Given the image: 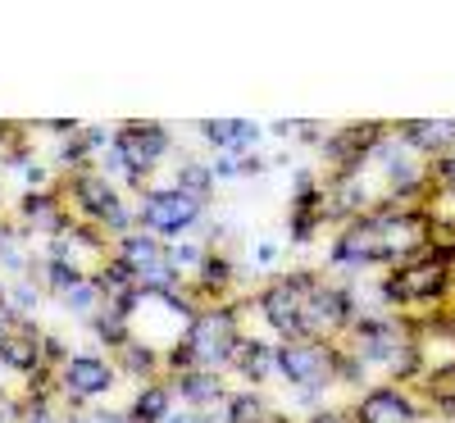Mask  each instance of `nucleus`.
Returning a JSON list of instances; mask_svg holds the SVG:
<instances>
[{"mask_svg": "<svg viewBox=\"0 0 455 423\" xmlns=\"http://www.w3.org/2000/svg\"><path fill=\"white\" fill-rule=\"evenodd\" d=\"M237 346H242V305L223 300V305H201L192 315V323L182 328L178 346H169L164 369L173 373H223L233 369L237 360Z\"/></svg>", "mask_w": 455, "mask_h": 423, "instance_id": "nucleus-1", "label": "nucleus"}, {"mask_svg": "<svg viewBox=\"0 0 455 423\" xmlns=\"http://www.w3.org/2000/svg\"><path fill=\"white\" fill-rule=\"evenodd\" d=\"M451 291H455V264L428 251L387 268V278H383V300L396 305V310H433Z\"/></svg>", "mask_w": 455, "mask_h": 423, "instance_id": "nucleus-2", "label": "nucleus"}, {"mask_svg": "<svg viewBox=\"0 0 455 423\" xmlns=\"http://www.w3.org/2000/svg\"><path fill=\"white\" fill-rule=\"evenodd\" d=\"M64 196L73 201V210L83 214V223H92L96 233H105V237H114V242L137 227V214L124 205V196L114 191V182H109L105 173L78 169V173L64 182Z\"/></svg>", "mask_w": 455, "mask_h": 423, "instance_id": "nucleus-3", "label": "nucleus"}, {"mask_svg": "<svg viewBox=\"0 0 455 423\" xmlns=\"http://www.w3.org/2000/svg\"><path fill=\"white\" fill-rule=\"evenodd\" d=\"M114 146V164H119V173L132 182V187H146V178L156 173L160 164H164V156H169V128L164 124H156V119H128V124H119L114 128V137H109Z\"/></svg>", "mask_w": 455, "mask_h": 423, "instance_id": "nucleus-4", "label": "nucleus"}, {"mask_svg": "<svg viewBox=\"0 0 455 423\" xmlns=\"http://www.w3.org/2000/svg\"><path fill=\"white\" fill-rule=\"evenodd\" d=\"M341 373V351L337 341H278V378L296 392H323Z\"/></svg>", "mask_w": 455, "mask_h": 423, "instance_id": "nucleus-5", "label": "nucleus"}, {"mask_svg": "<svg viewBox=\"0 0 455 423\" xmlns=\"http://www.w3.org/2000/svg\"><path fill=\"white\" fill-rule=\"evenodd\" d=\"M205 219V201L187 196L178 187H150L137 205V227L160 242H182Z\"/></svg>", "mask_w": 455, "mask_h": 423, "instance_id": "nucleus-6", "label": "nucleus"}, {"mask_svg": "<svg viewBox=\"0 0 455 423\" xmlns=\"http://www.w3.org/2000/svg\"><path fill=\"white\" fill-rule=\"evenodd\" d=\"M114 259L128 268V278L137 283L141 296L178 291V278H173V268H169L164 242L150 237V233H141V227H132V233H124L119 242H114Z\"/></svg>", "mask_w": 455, "mask_h": 423, "instance_id": "nucleus-7", "label": "nucleus"}, {"mask_svg": "<svg viewBox=\"0 0 455 423\" xmlns=\"http://www.w3.org/2000/svg\"><path fill=\"white\" fill-rule=\"evenodd\" d=\"M306 287H310V274H287V278H274L255 300L264 323L283 341H306Z\"/></svg>", "mask_w": 455, "mask_h": 423, "instance_id": "nucleus-8", "label": "nucleus"}, {"mask_svg": "<svg viewBox=\"0 0 455 423\" xmlns=\"http://www.w3.org/2000/svg\"><path fill=\"white\" fill-rule=\"evenodd\" d=\"M114 382H119V364L105 355H64V364H55V387L68 396V405H87L114 392Z\"/></svg>", "mask_w": 455, "mask_h": 423, "instance_id": "nucleus-9", "label": "nucleus"}, {"mask_svg": "<svg viewBox=\"0 0 455 423\" xmlns=\"http://www.w3.org/2000/svg\"><path fill=\"white\" fill-rule=\"evenodd\" d=\"M355 423H424V401L401 382H378L351 405Z\"/></svg>", "mask_w": 455, "mask_h": 423, "instance_id": "nucleus-10", "label": "nucleus"}, {"mask_svg": "<svg viewBox=\"0 0 455 423\" xmlns=\"http://www.w3.org/2000/svg\"><path fill=\"white\" fill-rule=\"evenodd\" d=\"M383 132H387L383 124H347V128H337L323 141V160L337 169V178H351V173H360L373 160V150L383 146Z\"/></svg>", "mask_w": 455, "mask_h": 423, "instance_id": "nucleus-11", "label": "nucleus"}, {"mask_svg": "<svg viewBox=\"0 0 455 423\" xmlns=\"http://www.w3.org/2000/svg\"><path fill=\"white\" fill-rule=\"evenodd\" d=\"M0 364L14 369V373H28V378L46 373V369H51V360H46V337L36 332L32 323L19 319L5 337H0Z\"/></svg>", "mask_w": 455, "mask_h": 423, "instance_id": "nucleus-12", "label": "nucleus"}, {"mask_svg": "<svg viewBox=\"0 0 455 423\" xmlns=\"http://www.w3.org/2000/svg\"><path fill=\"white\" fill-rule=\"evenodd\" d=\"M328 259H332L337 268H364V264H378V242H373V227H369L364 214L341 223V233L332 237Z\"/></svg>", "mask_w": 455, "mask_h": 423, "instance_id": "nucleus-13", "label": "nucleus"}, {"mask_svg": "<svg viewBox=\"0 0 455 423\" xmlns=\"http://www.w3.org/2000/svg\"><path fill=\"white\" fill-rule=\"evenodd\" d=\"M396 137L419 160H442L446 150H455V119H410L396 128Z\"/></svg>", "mask_w": 455, "mask_h": 423, "instance_id": "nucleus-14", "label": "nucleus"}, {"mask_svg": "<svg viewBox=\"0 0 455 423\" xmlns=\"http://www.w3.org/2000/svg\"><path fill=\"white\" fill-rule=\"evenodd\" d=\"M169 392H173V401L192 405V410H214V405H228V396H233V392H228V382H223V373H201V369L173 373Z\"/></svg>", "mask_w": 455, "mask_h": 423, "instance_id": "nucleus-15", "label": "nucleus"}, {"mask_svg": "<svg viewBox=\"0 0 455 423\" xmlns=\"http://www.w3.org/2000/svg\"><path fill=\"white\" fill-rule=\"evenodd\" d=\"M19 214L28 219V227H42V233H51V237H60L68 223H78L68 214V205H64V191H55V187L28 191V196L19 201Z\"/></svg>", "mask_w": 455, "mask_h": 423, "instance_id": "nucleus-16", "label": "nucleus"}, {"mask_svg": "<svg viewBox=\"0 0 455 423\" xmlns=\"http://www.w3.org/2000/svg\"><path fill=\"white\" fill-rule=\"evenodd\" d=\"M201 137L219 150V156H251L259 146V124H246V119H205L201 124Z\"/></svg>", "mask_w": 455, "mask_h": 423, "instance_id": "nucleus-17", "label": "nucleus"}, {"mask_svg": "<svg viewBox=\"0 0 455 423\" xmlns=\"http://www.w3.org/2000/svg\"><path fill=\"white\" fill-rule=\"evenodd\" d=\"M233 369L251 382V387L259 392V382H269L274 373H278V346H269V341H259V337H242V346H237V360H233Z\"/></svg>", "mask_w": 455, "mask_h": 423, "instance_id": "nucleus-18", "label": "nucleus"}, {"mask_svg": "<svg viewBox=\"0 0 455 423\" xmlns=\"http://www.w3.org/2000/svg\"><path fill=\"white\" fill-rule=\"evenodd\" d=\"M228 287H233V259L205 251V259H201V268H196V278H192V291L205 296V305H223Z\"/></svg>", "mask_w": 455, "mask_h": 423, "instance_id": "nucleus-19", "label": "nucleus"}, {"mask_svg": "<svg viewBox=\"0 0 455 423\" xmlns=\"http://www.w3.org/2000/svg\"><path fill=\"white\" fill-rule=\"evenodd\" d=\"M173 414V392H169V382H141L132 405H128V423H164Z\"/></svg>", "mask_w": 455, "mask_h": 423, "instance_id": "nucleus-20", "label": "nucleus"}, {"mask_svg": "<svg viewBox=\"0 0 455 423\" xmlns=\"http://www.w3.org/2000/svg\"><path fill=\"white\" fill-rule=\"evenodd\" d=\"M114 364H124L128 373H137V378H146V382H156V373H160L164 355H160L150 341H141V337H128V341L119 346V351H114Z\"/></svg>", "mask_w": 455, "mask_h": 423, "instance_id": "nucleus-21", "label": "nucleus"}, {"mask_svg": "<svg viewBox=\"0 0 455 423\" xmlns=\"http://www.w3.org/2000/svg\"><path fill=\"white\" fill-rule=\"evenodd\" d=\"M424 387V401H433L437 410H455V360L446 364H424V373L414 378Z\"/></svg>", "mask_w": 455, "mask_h": 423, "instance_id": "nucleus-22", "label": "nucleus"}, {"mask_svg": "<svg viewBox=\"0 0 455 423\" xmlns=\"http://www.w3.org/2000/svg\"><path fill=\"white\" fill-rule=\"evenodd\" d=\"M428 255L455 264V214H442V210H428Z\"/></svg>", "mask_w": 455, "mask_h": 423, "instance_id": "nucleus-23", "label": "nucleus"}, {"mask_svg": "<svg viewBox=\"0 0 455 423\" xmlns=\"http://www.w3.org/2000/svg\"><path fill=\"white\" fill-rule=\"evenodd\" d=\"M274 410L264 405V396L251 387V392H233L228 396V405H223V423H264Z\"/></svg>", "mask_w": 455, "mask_h": 423, "instance_id": "nucleus-24", "label": "nucleus"}, {"mask_svg": "<svg viewBox=\"0 0 455 423\" xmlns=\"http://www.w3.org/2000/svg\"><path fill=\"white\" fill-rule=\"evenodd\" d=\"M178 191H187V196H196V201H210V191H214V169L201 164V160H182L178 164V178H173Z\"/></svg>", "mask_w": 455, "mask_h": 423, "instance_id": "nucleus-25", "label": "nucleus"}, {"mask_svg": "<svg viewBox=\"0 0 455 423\" xmlns=\"http://www.w3.org/2000/svg\"><path fill=\"white\" fill-rule=\"evenodd\" d=\"M164 255H169L173 278L182 283V278H196V268H201V259H205V246H196V242H173V246H164Z\"/></svg>", "mask_w": 455, "mask_h": 423, "instance_id": "nucleus-26", "label": "nucleus"}, {"mask_svg": "<svg viewBox=\"0 0 455 423\" xmlns=\"http://www.w3.org/2000/svg\"><path fill=\"white\" fill-rule=\"evenodd\" d=\"M64 305H68L73 315H92L96 305H100V287H96V278H92V274H87V278H78V283H73V287L64 291Z\"/></svg>", "mask_w": 455, "mask_h": 423, "instance_id": "nucleus-27", "label": "nucleus"}, {"mask_svg": "<svg viewBox=\"0 0 455 423\" xmlns=\"http://www.w3.org/2000/svg\"><path fill=\"white\" fill-rule=\"evenodd\" d=\"M428 182L442 191V196H455V150H446L442 160H433V169H428Z\"/></svg>", "mask_w": 455, "mask_h": 423, "instance_id": "nucleus-28", "label": "nucleus"}, {"mask_svg": "<svg viewBox=\"0 0 455 423\" xmlns=\"http://www.w3.org/2000/svg\"><path fill=\"white\" fill-rule=\"evenodd\" d=\"M73 423H128V414H114V410H92V414L73 419Z\"/></svg>", "mask_w": 455, "mask_h": 423, "instance_id": "nucleus-29", "label": "nucleus"}, {"mask_svg": "<svg viewBox=\"0 0 455 423\" xmlns=\"http://www.w3.org/2000/svg\"><path fill=\"white\" fill-rule=\"evenodd\" d=\"M310 423H355V419H351V410H319Z\"/></svg>", "mask_w": 455, "mask_h": 423, "instance_id": "nucleus-30", "label": "nucleus"}, {"mask_svg": "<svg viewBox=\"0 0 455 423\" xmlns=\"http://www.w3.org/2000/svg\"><path fill=\"white\" fill-rule=\"evenodd\" d=\"M274 259H278V246L274 242H259L255 246V264H274Z\"/></svg>", "mask_w": 455, "mask_h": 423, "instance_id": "nucleus-31", "label": "nucleus"}, {"mask_svg": "<svg viewBox=\"0 0 455 423\" xmlns=\"http://www.w3.org/2000/svg\"><path fill=\"white\" fill-rule=\"evenodd\" d=\"M264 423H291V419H287V414H278V410H274V414H269V419H264Z\"/></svg>", "mask_w": 455, "mask_h": 423, "instance_id": "nucleus-32", "label": "nucleus"}, {"mask_svg": "<svg viewBox=\"0 0 455 423\" xmlns=\"http://www.w3.org/2000/svg\"><path fill=\"white\" fill-rule=\"evenodd\" d=\"M10 132H14L10 124H0V146H5V141H10Z\"/></svg>", "mask_w": 455, "mask_h": 423, "instance_id": "nucleus-33", "label": "nucleus"}, {"mask_svg": "<svg viewBox=\"0 0 455 423\" xmlns=\"http://www.w3.org/2000/svg\"><path fill=\"white\" fill-rule=\"evenodd\" d=\"M0 305H5V283H0Z\"/></svg>", "mask_w": 455, "mask_h": 423, "instance_id": "nucleus-34", "label": "nucleus"}]
</instances>
